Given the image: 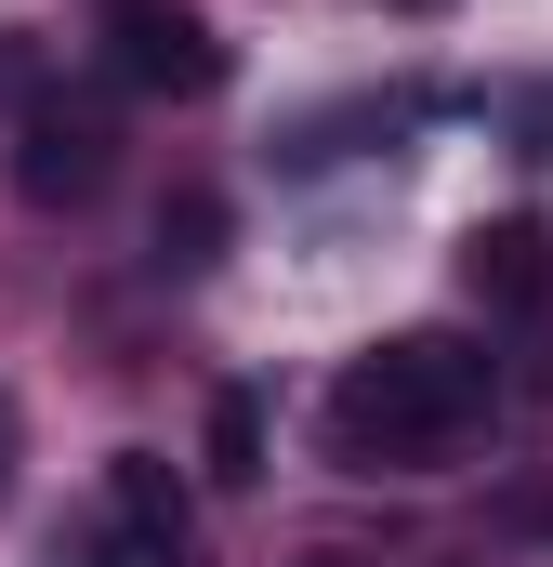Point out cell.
Segmentation results:
<instances>
[{
	"label": "cell",
	"mask_w": 553,
	"mask_h": 567,
	"mask_svg": "<svg viewBox=\"0 0 553 567\" xmlns=\"http://www.w3.org/2000/svg\"><path fill=\"white\" fill-rule=\"evenodd\" d=\"M488 410H501L488 343H461V330H396V343L343 357V383H330V449H343L356 475H435V462H461V449L488 435Z\"/></svg>",
	"instance_id": "obj_1"
},
{
	"label": "cell",
	"mask_w": 553,
	"mask_h": 567,
	"mask_svg": "<svg viewBox=\"0 0 553 567\" xmlns=\"http://www.w3.org/2000/svg\"><path fill=\"white\" fill-rule=\"evenodd\" d=\"M93 567H198V502L158 449H119L93 488Z\"/></svg>",
	"instance_id": "obj_2"
},
{
	"label": "cell",
	"mask_w": 553,
	"mask_h": 567,
	"mask_svg": "<svg viewBox=\"0 0 553 567\" xmlns=\"http://www.w3.org/2000/svg\"><path fill=\"white\" fill-rule=\"evenodd\" d=\"M106 172H119V120H106V106H80V93H40V106L13 120V185H27L40 212H80V198H106Z\"/></svg>",
	"instance_id": "obj_3"
},
{
	"label": "cell",
	"mask_w": 553,
	"mask_h": 567,
	"mask_svg": "<svg viewBox=\"0 0 553 567\" xmlns=\"http://www.w3.org/2000/svg\"><path fill=\"white\" fill-rule=\"evenodd\" d=\"M106 53H119V80L133 93H225V40H211V13L198 0H106Z\"/></svg>",
	"instance_id": "obj_4"
},
{
	"label": "cell",
	"mask_w": 553,
	"mask_h": 567,
	"mask_svg": "<svg viewBox=\"0 0 553 567\" xmlns=\"http://www.w3.org/2000/svg\"><path fill=\"white\" fill-rule=\"evenodd\" d=\"M461 278H474V303H541V290H553V238H541V225H474Z\"/></svg>",
	"instance_id": "obj_5"
},
{
	"label": "cell",
	"mask_w": 553,
	"mask_h": 567,
	"mask_svg": "<svg viewBox=\"0 0 553 567\" xmlns=\"http://www.w3.org/2000/svg\"><path fill=\"white\" fill-rule=\"evenodd\" d=\"M211 475H225V488L264 475V396H211Z\"/></svg>",
	"instance_id": "obj_6"
},
{
	"label": "cell",
	"mask_w": 553,
	"mask_h": 567,
	"mask_svg": "<svg viewBox=\"0 0 553 567\" xmlns=\"http://www.w3.org/2000/svg\"><path fill=\"white\" fill-rule=\"evenodd\" d=\"M211 238H225V212H211V198L185 185V198L158 212V251H171V265H211Z\"/></svg>",
	"instance_id": "obj_7"
},
{
	"label": "cell",
	"mask_w": 553,
	"mask_h": 567,
	"mask_svg": "<svg viewBox=\"0 0 553 567\" xmlns=\"http://www.w3.org/2000/svg\"><path fill=\"white\" fill-rule=\"evenodd\" d=\"M13 449H27V423H13V396H0V502H13Z\"/></svg>",
	"instance_id": "obj_8"
}]
</instances>
